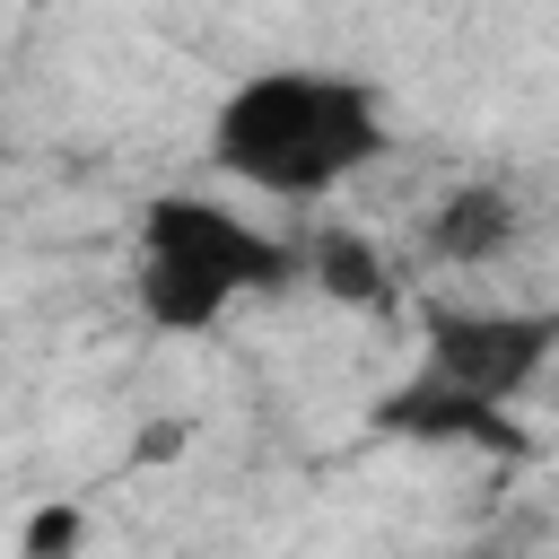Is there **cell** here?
<instances>
[{
  "instance_id": "obj_4",
  "label": "cell",
  "mask_w": 559,
  "mask_h": 559,
  "mask_svg": "<svg viewBox=\"0 0 559 559\" xmlns=\"http://www.w3.org/2000/svg\"><path fill=\"white\" fill-rule=\"evenodd\" d=\"M428 245H437L445 262H489V253L515 245V201H507L498 183H463V192H445Z\"/></svg>"
},
{
  "instance_id": "obj_3",
  "label": "cell",
  "mask_w": 559,
  "mask_h": 559,
  "mask_svg": "<svg viewBox=\"0 0 559 559\" xmlns=\"http://www.w3.org/2000/svg\"><path fill=\"white\" fill-rule=\"evenodd\" d=\"M559 358V314L542 306H437L419 384L384 393L393 437H498V411Z\"/></svg>"
},
{
  "instance_id": "obj_5",
  "label": "cell",
  "mask_w": 559,
  "mask_h": 559,
  "mask_svg": "<svg viewBox=\"0 0 559 559\" xmlns=\"http://www.w3.org/2000/svg\"><path fill=\"white\" fill-rule=\"evenodd\" d=\"M306 271H314L332 297H384V262H376L367 236H341V227H332V236L306 253Z\"/></svg>"
},
{
  "instance_id": "obj_6",
  "label": "cell",
  "mask_w": 559,
  "mask_h": 559,
  "mask_svg": "<svg viewBox=\"0 0 559 559\" xmlns=\"http://www.w3.org/2000/svg\"><path fill=\"white\" fill-rule=\"evenodd\" d=\"M79 533H87L79 507H44V515L26 524V559H61V550H79Z\"/></svg>"
},
{
  "instance_id": "obj_2",
  "label": "cell",
  "mask_w": 559,
  "mask_h": 559,
  "mask_svg": "<svg viewBox=\"0 0 559 559\" xmlns=\"http://www.w3.org/2000/svg\"><path fill=\"white\" fill-rule=\"evenodd\" d=\"M306 253L210 192H157L131 227V297L157 332H210L245 297L288 288Z\"/></svg>"
},
{
  "instance_id": "obj_1",
  "label": "cell",
  "mask_w": 559,
  "mask_h": 559,
  "mask_svg": "<svg viewBox=\"0 0 559 559\" xmlns=\"http://www.w3.org/2000/svg\"><path fill=\"white\" fill-rule=\"evenodd\" d=\"M384 157V105L341 70H253L210 114V166L262 201H323Z\"/></svg>"
}]
</instances>
